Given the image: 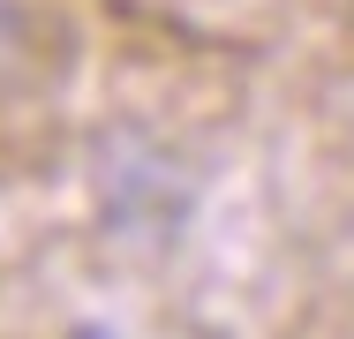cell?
Segmentation results:
<instances>
[{
	"label": "cell",
	"instance_id": "7a4b0ae2",
	"mask_svg": "<svg viewBox=\"0 0 354 339\" xmlns=\"http://www.w3.org/2000/svg\"><path fill=\"white\" fill-rule=\"evenodd\" d=\"M61 53H68V38L38 0H0V98H23V91L53 83Z\"/></svg>",
	"mask_w": 354,
	"mask_h": 339
},
{
	"label": "cell",
	"instance_id": "6da1fadb",
	"mask_svg": "<svg viewBox=\"0 0 354 339\" xmlns=\"http://www.w3.org/2000/svg\"><path fill=\"white\" fill-rule=\"evenodd\" d=\"M91 181H98L106 219L121 234H143V241L151 234H174L181 211H189V174L158 143H143V136H106L98 158H91Z\"/></svg>",
	"mask_w": 354,
	"mask_h": 339
}]
</instances>
